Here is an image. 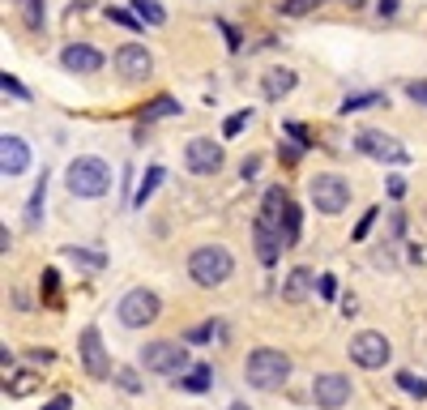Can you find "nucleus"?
Wrapping results in <instances>:
<instances>
[{
	"label": "nucleus",
	"instance_id": "obj_5",
	"mask_svg": "<svg viewBox=\"0 0 427 410\" xmlns=\"http://www.w3.org/2000/svg\"><path fill=\"white\" fill-rule=\"evenodd\" d=\"M308 193H312V205H317L321 214H342V210L351 205V184H346L342 175H334V171L312 175Z\"/></svg>",
	"mask_w": 427,
	"mask_h": 410
},
{
	"label": "nucleus",
	"instance_id": "obj_22",
	"mask_svg": "<svg viewBox=\"0 0 427 410\" xmlns=\"http://www.w3.org/2000/svg\"><path fill=\"white\" fill-rule=\"evenodd\" d=\"M43 197H47V171L38 175V184H34V193H30V205H26V222H30V227H38V218H43Z\"/></svg>",
	"mask_w": 427,
	"mask_h": 410
},
{
	"label": "nucleus",
	"instance_id": "obj_32",
	"mask_svg": "<svg viewBox=\"0 0 427 410\" xmlns=\"http://www.w3.org/2000/svg\"><path fill=\"white\" fill-rule=\"evenodd\" d=\"M317 4H325V0H282V13H287V17H304V13H312Z\"/></svg>",
	"mask_w": 427,
	"mask_h": 410
},
{
	"label": "nucleus",
	"instance_id": "obj_31",
	"mask_svg": "<svg viewBox=\"0 0 427 410\" xmlns=\"http://www.w3.org/2000/svg\"><path fill=\"white\" fill-rule=\"evenodd\" d=\"M214 334H222V321H210V325H197V329H188V338H184V342H210Z\"/></svg>",
	"mask_w": 427,
	"mask_h": 410
},
{
	"label": "nucleus",
	"instance_id": "obj_3",
	"mask_svg": "<svg viewBox=\"0 0 427 410\" xmlns=\"http://www.w3.org/2000/svg\"><path fill=\"white\" fill-rule=\"evenodd\" d=\"M231 274H235V257L222 244H201L188 252V278L197 287H222Z\"/></svg>",
	"mask_w": 427,
	"mask_h": 410
},
{
	"label": "nucleus",
	"instance_id": "obj_40",
	"mask_svg": "<svg viewBox=\"0 0 427 410\" xmlns=\"http://www.w3.org/2000/svg\"><path fill=\"white\" fill-rule=\"evenodd\" d=\"M317 287H321V295H325V299H334V295H338V282H334V278H329V274H325V278H321V282H317Z\"/></svg>",
	"mask_w": 427,
	"mask_h": 410
},
{
	"label": "nucleus",
	"instance_id": "obj_23",
	"mask_svg": "<svg viewBox=\"0 0 427 410\" xmlns=\"http://www.w3.org/2000/svg\"><path fill=\"white\" fill-rule=\"evenodd\" d=\"M133 13H137L145 26H163V21H167V9H163L158 0H133Z\"/></svg>",
	"mask_w": 427,
	"mask_h": 410
},
{
	"label": "nucleus",
	"instance_id": "obj_10",
	"mask_svg": "<svg viewBox=\"0 0 427 410\" xmlns=\"http://www.w3.org/2000/svg\"><path fill=\"white\" fill-rule=\"evenodd\" d=\"M184 163L192 175H218L222 171V145L214 137H192L184 150Z\"/></svg>",
	"mask_w": 427,
	"mask_h": 410
},
{
	"label": "nucleus",
	"instance_id": "obj_8",
	"mask_svg": "<svg viewBox=\"0 0 427 410\" xmlns=\"http://www.w3.org/2000/svg\"><path fill=\"white\" fill-rule=\"evenodd\" d=\"M355 150L359 154H368V158H376V163H411V154H406V145H398L393 137H385L381 128H359V137H355Z\"/></svg>",
	"mask_w": 427,
	"mask_h": 410
},
{
	"label": "nucleus",
	"instance_id": "obj_34",
	"mask_svg": "<svg viewBox=\"0 0 427 410\" xmlns=\"http://www.w3.org/2000/svg\"><path fill=\"white\" fill-rule=\"evenodd\" d=\"M115 381H120V389H128V394L141 389V376H137L133 368H115Z\"/></svg>",
	"mask_w": 427,
	"mask_h": 410
},
{
	"label": "nucleus",
	"instance_id": "obj_27",
	"mask_svg": "<svg viewBox=\"0 0 427 410\" xmlns=\"http://www.w3.org/2000/svg\"><path fill=\"white\" fill-rule=\"evenodd\" d=\"M398 389L411 394L415 402H427V381L423 376H415V372H398Z\"/></svg>",
	"mask_w": 427,
	"mask_h": 410
},
{
	"label": "nucleus",
	"instance_id": "obj_17",
	"mask_svg": "<svg viewBox=\"0 0 427 410\" xmlns=\"http://www.w3.org/2000/svg\"><path fill=\"white\" fill-rule=\"evenodd\" d=\"M317 282V274L308 270V265H295L291 270V278H287V287H282V299H291V304H299L304 295H308V287Z\"/></svg>",
	"mask_w": 427,
	"mask_h": 410
},
{
	"label": "nucleus",
	"instance_id": "obj_24",
	"mask_svg": "<svg viewBox=\"0 0 427 410\" xmlns=\"http://www.w3.org/2000/svg\"><path fill=\"white\" fill-rule=\"evenodd\" d=\"M385 103V94H376V90H368V94H351V98H342V116H351V111H364V107H381Z\"/></svg>",
	"mask_w": 427,
	"mask_h": 410
},
{
	"label": "nucleus",
	"instance_id": "obj_36",
	"mask_svg": "<svg viewBox=\"0 0 427 410\" xmlns=\"http://www.w3.org/2000/svg\"><path fill=\"white\" fill-rule=\"evenodd\" d=\"M376 214H381V210H368V214L359 218V227H355V240H368V231H372V222H376Z\"/></svg>",
	"mask_w": 427,
	"mask_h": 410
},
{
	"label": "nucleus",
	"instance_id": "obj_43",
	"mask_svg": "<svg viewBox=\"0 0 427 410\" xmlns=\"http://www.w3.org/2000/svg\"><path fill=\"white\" fill-rule=\"evenodd\" d=\"M402 193H406V184H402V175H393V180H389V197L402 201Z\"/></svg>",
	"mask_w": 427,
	"mask_h": 410
},
{
	"label": "nucleus",
	"instance_id": "obj_41",
	"mask_svg": "<svg viewBox=\"0 0 427 410\" xmlns=\"http://www.w3.org/2000/svg\"><path fill=\"white\" fill-rule=\"evenodd\" d=\"M43 410H73V398H68V394H60V398H51Z\"/></svg>",
	"mask_w": 427,
	"mask_h": 410
},
{
	"label": "nucleus",
	"instance_id": "obj_33",
	"mask_svg": "<svg viewBox=\"0 0 427 410\" xmlns=\"http://www.w3.org/2000/svg\"><path fill=\"white\" fill-rule=\"evenodd\" d=\"M282 128H287V137H291V141H295V145H304V150H308V145H312V133H308V128H304V124H299V120H291V124H282Z\"/></svg>",
	"mask_w": 427,
	"mask_h": 410
},
{
	"label": "nucleus",
	"instance_id": "obj_12",
	"mask_svg": "<svg viewBox=\"0 0 427 410\" xmlns=\"http://www.w3.org/2000/svg\"><path fill=\"white\" fill-rule=\"evenodd\" d=\"M115 73L124 81H145L154 73V56L141 43H124V47H115Z\"/></svg>",
	"mask_w": 427,
	"mask_h": 410
},
{
	"label": "nucleus",
	"instance_id": "obj_37",
	"mask_svg": "<svg viewBox=\"0 0 427 410\" xmlns=\"http://www.w3.org/2000/svg\"><path fill=\"white\" fill-rule=\"evenodd\" d=\"M406 94H411L415 103H423V107H427V81H411V86H406Z\"/></svg>",
	"mask_w": 427,
	"mask_h": 410
},
{
	"label": "nucleus",
	"instance_id": "obj_15",
	"mask_svg": "<svg viewBox=\"0 0 427 410\" xmlns=\"http://www.w3.org/2000/svg\"><path fill=\"white\" fill-rule=\"evenodd\" d=\"M299 227H304V222H299V205H295L291 193H287L282 205H278V231H282V244H287V248L299 244Z\"/></svg>",
	"mask_w": 427,
	"mask_h": 410
},
{
	"label": "nucleus",
	"instance_id": "obj_38",
	"mask_svg": "<svg viewBox=\"0 0 427 410\" xmlns=\"http://www.w3.org/2000/svg\"><path fill=\"white\" fill-rule=\"evenodd\" d=\"M218 26H222V34H227V47L240 51V34H235V26H231V21H218Z\"/></svg>",
	"mask_w": 427,
	"mask_h": 410
},
{
	"label": "nucleus",
	"instance_id": "obj_35",
	"mask_svg": "<svg viewBox=\"0 0 427 410\" xmlns=\"http://www.w3.org/2000/svg\"><path fill=\"white\" fill-rule=\"evenodd\" d=\"M0 90H4V94H13V98H30V90H26L17 77H9V73L0 77Z\"/></svg>",
	"mask_w": 427,
	"mask_h": 410
},
{
	"label": "nucleus",
	"instance_id": "obj_2",
	"mask_svg": "<svg viewBox=\"0 0 427 410\" xmlns=\"http://www.w3.org/2000/svg\"><path fill=\"white\" fill-rule=\"evenodd\" d=\"M64 184H68L73 197H81V201H98V197H107V188H111V167H107L103 158H94V154H81V158L68 163Z\"/></svg>",
	"mask_w": 427,
	"mask_h": 410
},
{
	"label": "nucleus",
	"instance_id": "obj_19",
	"mask_svg": "<svg viewBox=\"0 0 427 410\" xmlns=\"http://www.w3.org/2000/svg\"><path fill=\"white\" fill-rule=\"evenodd\" d=\"M17 13H21L26 30H43V21H47V4L43 0H17Z\"/></svg>",
	"mask_w": 427,
	"mask_h": 410
},
{
	"label": "nucleus",
	"instance_id": "obj_9",
	"mask_svg": "<svg viewBox=\"0 0 427 410\" xmlns=\"http://www.w3.org/2000/svg\"><path fill=\"white\" fill-rule=\"evenodd\" d=\"M81 368H86V376H94V381L115 376L111 355H107V347H103V334H98L94 325H86V329H81Z\"/></svg>",
	"mask_w": 427,
	"mask_h": 410
},
{
	"label": "nucleus",
	"instance_id": "obj_20",
	"mask_svg": "<svg viewBox=\"0 0 427 410\" xmlns=\"http://www.w3.org/2000/svg\"><path fill=\"white\" fill-rule=\"evenodd\" d=\"M38 381H43V372H17V376L4 381V394H9V398H21V394L38 389Z\"/></svg>",
	"mask_w": 427,
	"mask_h": 410
},
{
	"label": "nucleus",
	"instance_id": "obj_18",
	"mask_svg": "<svg viewBox=\"0 0 427 410\" xmlns=\"http://www.w3.org/2000/svg\"><path fill=\"white\" fill-rule=\"evenodd\" d=\"M210 376H214V368H210V364H192V372H184V376H180V385H184L188 394H205V389H210Z\"/></svg>",
	"mask_w": 427,
	"mask_h": 410
},
{
	"label": "nucleus",
	"instance_id": "obj_39",
	"mask_svg": "<svg viewBox=\"0 0 427 410\" xmlns=\"http://www.w3.org/2000/svg\"><path fill=\"white\" fill-rule=\"evenodd\" d=\"M257 171H261V158H244V167H240V175H244V180H252Z\"/></svg>",
	"mask_w": 427,
	"mask_h": 410
},
{
	"label": "nucleus",
	"instance_id": "obj_16",
	"mask_svg": "<svg viewBox=\"0 0 427 410\" xmlns=\"http://www.w3.org/2000/svg\"><path fill=\"white\" fill-rule=\"evenodd\" d=\"M295 73L291 68H269L265 77H261V90H265V98H287L291 90H295Z\"/></svg>",
	"mask_w": 427,
	"mask_h": 410
},
{
	"label": "nucleus",
	"instance_id": "obj_28",
	"mask_svg": "<svg viewBox=\"0 0 427 410\" xmlns=\"http://www.w3.org/2000/svg\"><path fill=\"white\" fill-rule=\"evenodd\" d=\"M248 124H252V107H244V111L227 116V124H222V137H240V133H244Z\"/></svg>",
	"mask_w": 427,
	"mask_h": 410
},
{
	"label": "nucleus",
	"instance_id": "obj_44",
	"mask_svg": "<svg viewBox=\"0 0 427 410\" xmlns=\"http://www.w3.org/2000/svg\"><path fill=\"white\" fill-rule=\"evenodd\" d=\"M26 359H30V364H51V359H56V355H51V351H30V355H26Z\"/></svg>",
	"mask_w": 427,
	"mask_h": 410
},
{
	"label": "nucleus",
	"instance_id": "obj_45",
	"mask_svg": "<svg viewBox=\"0 0 427 410\" xmlns=\"http://www.w3.org/2000/svg\"><path fill=\"white\" fill-rule=\"evenodd\" d=\"M376 9H381V17H393V13H398V0H376Z\"/></svg>",
	"mask_w": 427,
	"mask_h": 410
},
{
	"label": "nucleus",
	"instance_id": "obj_6",
	"mask_svg": "<svg viewBox=\"0 0 427 410\" xmlns=\"http://www.w3.org/2000/svg\"><path fill=\"white\" fill-rule=\"evenodd\" d=\"M158 312H163V304H158V295L145 291V287H133V291L120 299V325H128V329H145V325H154Z\"/></svg>",
	"mask_w": 427,
	"mask_h": 410
},
{
	"label": "nucleus",
	"instance_id": "obj_46",
	"mask_svg": "<svg viewBox=\"0 0 427 410\" xmlns=\"http://www.w3.org/2000/svg\"><path fill=\"white\" fill-rule=\"evenodd\" d=\"M231 410H252L248 402H231Z\"/></svg>",
	"mask_w": 427,
	"mask_h": 410
},
{
	"label": "nucleus",
	"instance_id": "obj_13",
	"mask_svg": "<svg viewBox=\"0 0 427 410\" xmlns=\"http://www.w3.org/2000/svg\"><path fill=\"white\" fill-rule=\"evenodd\" d=\"M60 64H64L68 73H98V68H103V51L90 47V43H68V47L60 51Z\"/></svg>",
	"mask_w": 427,
	"mask_h": 410
},
{
	"label": "nucleus",
	"instance_id": "obj_14",
	"mask_svg": "<svg viewBox=\"0 0 427 410\" xmlns=\"http://www.w3.org/2000/svg\"><path fill=\"white\" fill-rule=\"evenodd\" d=\"M26 167H30V145H26L21 137H9V133H4V137H0V171L13 180V175H21Z\"/></svg>",
	"mask_w": 427,
	"mask_h": 410
},
{
	"label": "nucleus",
	"instance_id": "obj_25",
	"mask_svg": "<svg viewBox=\"0 0 427 410\" xmlns=\"http://www.w3.org/2000/svg\"><path fill=\"white\" fill-rule=\"evenodd\" d=\"M163 175H167L163 167H150V171L141 175V184H137V197H133V205H145V197H154V188L163 184Z\"/></svg>",
	"mask_w": 427,
	"mask_h": 410
},
{
	"label": "nucleus",
	"instance_id": "obj_30",
	"mask_svg": "<svg viewBox=\"0 0 427 410\" xmlns=\"http://www.w3.org/2000/svg\"><path fill=\"white\" fill-rule=\"evenodd\" d=\"M43 299H47L51 308H60V278H56V270L43 274Z\"/></svg>",
	"mask_w": 427,
	"mask_h": 410
},
{
	"label": "nucleus",
	"instance_id": "obj_26",
	"mask_svg": "<svg viewBox=\"0 0 427 410\" xmlns=\"http://www.w3.org/2000/svg\"><path fill=\"white\" fill-rule=\"evenodd\" d=\"M64 257L77 261V265H86V270H103V265H107V257H103L98 248H64Z\"/></svg>",
	"mask_w": 427,
	"mask_h": 410
},
{
	"label": "nucleus",
	"instance_id": "obj_11",
	"mask_svg": "<svg viewBox=\"0 0 427 410\" xmlns=\"http://www.w3.org/2000/svg\"><path fill=\"white\" fill-rule=\"evenodd\" d=\"M312 402L321 410H342L351 402V381H346L342 372H321V376L312 381Z\"/></svg>",
	"mask_w": 427,
	"mask_h": 410
},
{
	"label": "nucleus",
	"instance_id": "obj_7",
	"mask_svg": "<svg viewBox=\"0 0 427 410\" xmlns=\"http://www.w3.org/2000/svg\"><path fill=\"white\" fill-rule=\"evenodd\" d=\"M389 338L385 334H376V329H364V334H355L351 338V359H355V368H368V372H376V368H385L389 364Z\"/></svg>",
	"mask_w": 427,
	"mask_h": 410
},
{
	"label": "nucleus",
	"instance_id": "obj_4",
	"mask_svg": "<svg viewBox=\"0 0 427 410\" xmlns=\"http://www.w3.org/2000/svg\"><path fill=\"white\" fill-rule=\"evenodd\" d=\"M141 364H145V372H154V376H184V368H192V364H188V347H184V342H167V338L145 342Z\"/></svg>",
	"mask_w": 427,
	"mask_h": 410
},
{
	"label": "nucleus",
	"instance_id": "obj_21",
	"mask_svg": "<svg viewBox=\"0 0 427 410\" xmlns=\"http://www.w3.org/2000/svg\"><path fill=\"white\" fill-rule=\"evenodd\" d=\"M163 116H180V103H175L171 94H158V98L141 111V120H145V124H150V120H163Z\"/></svg>",
	"mask_w": 427,
	"mask_h": 410
},
{
	"label": "nucleus",
	"instance_id": "obj_29",
	"mask_svg": "<svg viewBox=\"0 0 427 410\" xmlns=\"http://www.w3.org/2000/svg\"><path fill=\"white\" fill-rule=\"evenodd\" d=\"M107 17H111L115 26H128V30H141V26H145V21L133 13V9H111V4H107Z\"/></svg>",
	"mask_w": 427,
	"mask_h": 410
},
{
	"label": "nucleus",
	"instance_id": "obj_42",
	"mask_svg": "<svg viewBox=\"0 0 427 410\" xmlns=\"http://www.w3.org/2000/svg\"><path fill=\"white\" fill-rule=\"evenodd\" d=\"M278 154H282V163H295V158H299V154H304V145H282V150H278Z\"/></svg>",
	"mask_w": 427,
	"mask_h": 410
},
{
	"label": "nucleus",
	"instance_id": "obj_1",
	"mask_svg": "<svg viewBox=\"0 0 427 410\" xmlns=\"http://www.w3.org/2000/svg\"><path fill=\"white\" fill-rule=\"evenodd\" d=\"M244 376H248V385L252 389H282L287 381H291V355L287 351H278V347H257V351H248V359H244Z\"/></svg>",
	"mask_w": 427,
	"mask_h": 410
}]
</instances>
